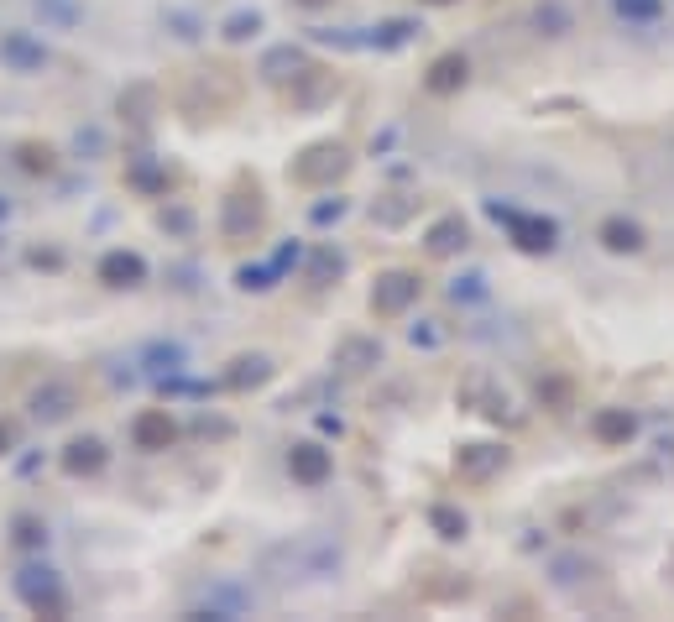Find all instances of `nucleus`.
<instances>
[{
  "label": "nucleus",
  "instance_id": "nucleus-7",
  "mask_svg": "<svg viewBox=\"0 0 674 622\" xmlns=\"http://www.w3.org/2000/svg\"><path fill=\"white\" fill-rule=\"evenodd\" d=\"M262 225V194H257V183H251V189H236L230 194V210H225V230L230 236H251V230Z\"/></svg>",
  "mask_w": 674,
  "mask_h": 622
},
{
  "label": "nucleus",
  "instance_id": "nucleus-20",
  "mask_svg": "<svg viewBox=\"0 0 674 622\" xmlns=\"http://www.w3.org/2000/svg\"><path fill=\"white\" fill-rule=\"evenodd\" d=\"M429 523L439 539H466V513L450 508V502H439V508H429Z\"/></svg>",
  "mask_w": 674,
  "mask_h": 622
},
{
  "label": "nucleus",
  "instance_id": "nucleus-1",
  "mask_svg": "<svg viewBox=\"0 0 674 622\" xmlns=\"http://www.w3.org/2000/svg\"><path fill=\"white\" fill-rule=\"evenodd\" d=\"M345 173H351V152L340 142H319L304 157H293V183H304V189H330Z\"/></svg>",
  "mask_w": 674,
  "mask_h": 622
},
{
  "label": "nucleus",
  "instance_id": "nucleus-30",
  "mask_svg": "<svg viewBox=\"0 0 674 622\" xmlns=\"http://www.w3.org/2000/svg\"><path fill=\"white\" fill-rule=\"evenodd\" d=\"M0 220H6V199H0Z\"/></svg>",
  "mask_w": 674,
  "mask_h": 622
},
{
  "label": "nucleus",
  "instance_id": "nucleus-29",
  "mask_svg": "<svg viewBox=\"0 0 674 622\" xmlns=\"http://www.w3.org/2000/svg\"><path fill=\"white\" fill-rule=\"evenodd\" d=\"M11 440H16V429H11V424H0V455L11 450Z\"/></svg>",
  "mask_w": 674,
  "mask_h": 622
},
{
  "label": "nucleus",
  "instance_id": "nucleus-2",
  "mask_svg": "<svg viewBox=\"0 0 674 622\" xmlns=\"http://www.w3.org/2000/svg\"><path fill=\"white\" fill-rule=\"evenodd\" d=\"M418 272H382L377 278V288H371V314L377 319H398V314H408L413 304H418Z\"/></svg>",
  "mask_w": 674,
  "mask_h": 622
},
{
  "label": "nucleus",
  "instance_id": "nucleus-18",
  "mask_svg": "<svg viewBox=\"0 0 674 622\" xmlns=\"http://www.w3.org/2000/svg\"><path fill=\"white\" fill-rule=\"evenodd\" d=\"M601 241H607V251H638V246H643V230H638L633 220L612 215L607 225H601Z\"/></svg>",
  "mask_w": 674,
  "mask_h": 622
},
{
  "label": "nucleus",
  "instance_id": "nucleus-13",
  "mask_svg": "<svg viewBox=\"0 0 674 622\" xmlns=\"http://www.w3.org/2000/svg\"><path fill=\"white\" fill-rule=\"evenodd\" d=\"M0 58H6L11 68H21V74H32V68L48 63V48H42V42H32L27 32H11L6 42H0Z\"/></svg>",
  "mask_w": 674,
  "mask_h": 622
},
{
  "label": "nucleus",
  "instance_id": "nucleus-16",
  "mask_svg": "<svg viewBox=\"0 0 674 622\" xmlns=\"http://www.w3.org/2000/svg\"><path fill=\"white\" fill-rule=\"evenodd\" d=\"M105 466V445L100 440H74L63 450V471H74V476H95Z\"/></svg>",
  "mask_w": 674,
  "mask_h": 622
},
{
  "label": "nucleus",
  "instance_id": "nucleus-22",
  "mask_svg": "<svg viewBox=\"0 0 674 622\" xmlns=\"http://www.w3.org/2000/svg\"><path fill=\"white\" fill-rule=\"evenodd\" d=\"M74 408V393L68 387H53V393H37V419H63Z\"/></svg>",
  "mask_w": 674,
  "mask_h": 622
},
{
  "label": "nucleus",
  "instance_id": "nucleus-19",
  "mask_svg": "<svg viewBox=\"0 0 674 622\" xmlns=\"http://www.w3.org/2000/svg\"><path fill=\"white\" fill-rule=\"evenodd\" d=\"M298 68H304V53H298V48H272V53L262 58V74L277 79V84H283L288 74H298Z\"/></svg>",
  "mask_w": 674,
  "mask_h": 622
},
{
  "label": "nucleus",
  "instance_id": "nucleus-3",
  "mask_svg": "<svg viewBox=\"0 0 674 622\" xmlns=\"http://www.w3.org/2000/svg\"><path fill=\"white\" fill-rule=\"evenodd\" d=\"M502 466H507V450L492 445V440H476V445L455 450V476L466 481V487H486L492 476H502Z\"/></svg>",
  "mask_w": 674,
  "mask_h": 622
},
{
  "label": "nucleus",
  "instance_id": "nucleus-6",
  "mask_svg": "<svg viewBox=\"0 0 674 622\" xmlns=\"http://www.w3.org/2000/svg\"><path fill=\"white\" fill-rule=\"evenodd\" d=\"M288 471H293V481H304V487H324L330 471H335V460H330V450H324V445H293Z\"/></svg>",
  "mask_w": 674,
  "mask_h": 622
},
{
  "label": "nucleus",
  "instance_id": "nucleus-28",
  "mask_svg": "<svg viewBox=\"0 0 674 622\" xmlns=\"http://www.w3.org/2000/svg\"><path fill=\"white\" fill-rule=\"evenodd\" d=\"M340 215H345V204H340V199H335V204H319V210H314V220H319V225H330V220H340Z\"/></svg>",
  "mask_w": 674,
  "mask_h": 622
},
{
  "label": "nucleus",
  "instance_id": "nucleus-14",
  "mask_svg": "<svg viewBox=\"0 0 674 622\" xmlns=\"http://www.w3.org/2000/svg\"><path fill=\"white\" fill-rule=\"evenodd\" d=\"M460 403H476V413H486V419H502V413H507V393H497L486 377H466Z\"/></svg>",
  "mask_w": 674,
  "mask_h": 622
},
{
  "label": "nucleus",
  "instance_id": "nucleus-11",
  "mask_svg": "<svg viewBox=\"0 0 674 622\" xmlns=\"http://www.w3.org/2000/svg\"><path fill=\"white\" fill-rule=\"evenodd\" d=\"M466 74H471V63L460 58V53H445V58H434V63H429L424 84L434 89V95H455V89L466 84Z\"/></svg>",
  "mask_w": 674,
  "mask_h": 622
},
{
  "label": "nucleus",
  "instance_id": "nucleus-26",
  "mask_svg": "<svg viewBox=\"0 0 674 622\" xmlns=\"http://www.w3.org/2000/svg\"><path fill=\"white\" fill-rule=\"evenodd\" d=\"M257 27H262V16H257V11H241V16H230V21H225V37H236V42H241V37H251Z\"/></svg>",
  "mask_w": 674,
  "mask_h": 622
},
{
  "label": "nucleus",
  "instance_id": "nucleus-5",
  "mask_svg": "<svg viewBox=\"0 0 674 622\" xmlns=\"http://www.w3.org/2000/svg\"><path fill=\"white\" fill-rule=\"evenodd\" d=\"M16 591H21V602H27L32 612H42V617H63V586H58L53 570H21Z\"/></svg>",
  "mask_w": 674,
  "mask_h": 622
},
{
  "label": "nucleus",
  "instance_id": "nucleus-25",
  "mask_svg": "<svg viewBox=\"0 0 674 622\" xmlns=\"http://www.w3.org/2000/svg\"><path fill=\"white\" fill-rule=\"evenodd\" d=\"M340 272H345V257H340V251H319V257H314V278H319V283L340 278Z\"/></svg>",
  "mask_w": 674,
  "mask_h": 622
},
{
  "label": "nucleus",
  "instance_id": "nucleus-10",
  "mask_svg": "<svg viewBox=\"0 0 674 622\" xmlns=\"http://www.w3.org/2000/svg\"><path fill=\"white\" fill-rule=\"evenodd\" d=\"M424 241H429V257H455V251L471 241V230H466V220H460V215H445V220L429 225Z\"/></svg>",
  "mask_w": 674,
  "mask_h": 622
},
{
  "label": "nucleus",
  "instance_id": "nucleus-23",
  "mask_svg": "<svg viewBox=\"0 0 674 622\" xmlns=\"http://www.w3.org/2000/svg\"><path fill=\"white\" fill-rule=\"evenodd\" d=\"M413 32H418L413 21H387V27H377V48H403Z\"/></svg>",
  "mask_w": 674,
  "mask_h": 622
},
{
  "label": "nucleus",
  "instance_id": "nucleus-24",
  "mask_svg": "<svg viewBox=\"0 0 674 622\" xmlns=\"http://www.w3.org/2000/svg\"><path fill=\"white\" fill-rule=\"evenodd\" d=\"M617 11L627 16V21H659V0H617Z\"/></svg>",
  "mask_w": 674,
  "mask_h": 622
},
{
  "label": "nucleus",
  "instance_id": "nucleus-21",
  "mask_svg": "<svg viewBox=\"0 0 674 622\" xmlns=\"http://www.w3.org/2000/svg\"><path fill=\"white\" fill-rule=\"evenodd\" d=\"M267 377H272V366H267L262 356H241L236 372H230V387H257V382H267Z\"/></svg>",
  "mask_w": 674,
  "mask_h": 622
},
{
  "label": "nucleus",
  "instance_id": "nucleus-9",
  "mask_svg": "<svg viewBox=\"0 0 674 622\" xmlns=\"http://www.w3.org/2000/svg\"><path fill=\"white\" fill-rule=\"evenodd\" d=\"M591 434H596L601 445H627L638 434V419L627 408H601L596 419H591Z\"/></svg>",
  "mask_w": 674,
  "mask_h": 622
},
{
  "label": "nucleus",
  "instance_id": "nucleus-12",
  "mask_svg": "<svg viewBox=\"0 0 674 622\" xmlns=\"http://www.w3.org/2000/svg\"><path fill=\"white\" fill-rule=\"evenodd\" d=\"M100 278H105L110 288H131V283L147 278V262L136 257V251H110V257L100 262Z\"/></svg>",
  "mask_w": 674,
  "mask_h": 622
},
{
  "label": "nucleus",
  "instance_id": "nucleus-17",
  "mask_svg": "<svg viewBox=\"0 0 674 622\" xmlns=\"http://www.w3.org/2000/svg\"><path fill=\"white\" fill-rule=\"evenodd\" d=\"M293 79H298L293 105H319V100L335 89V74H324V68H309V63H304V74H293Z\"/></svg>",
  "mask_w": 674,
  "mask_h": 622
},
{
  "label": "nucleus",
  "instance_id": "nucleus-8",
  "mask_svg": "<svg viewBox=\"0 0 674 622\" xmlns=\"http://www.w3.org/2000/svg\"><path fill=\"white\" fill-rule=\"evenodd\" d=\"M377 361H382V345L371 335H345L335 345V366H345V372H371Z\"/></svg>",
  "mask_w": 674,
  "mask_h": 622
},
{
  "label": "nucleus",
  "instance_id": "nucleus-15",
  "mask_svg": "<svg viewBox=\"0 0 674 622\" xmlns=\"http://www.w3.org/2000/svg\"><path fill=\"white\" fill-rule=\"evenodd\" d=\"M173 419H168V413H162V408H152V413H142V419H136V445H142V450H168L173 445Z\"/></svg>",
  "mask_w": 674,
  "mask_h": 622
},
{
  "label": "nucleus",
  "instance_id": "nucleus-4",
  "mask_svg": "<svg viewBox=\"0 0 674 622\" xmlns=\"http://www.w3.org/2000/svg\"><path fill=\"white\" fill-rule=\"evenodd\" d=\"M492 220L497 225H507L513 230V241L523 246V251H554V236H560V225L554 220H544V215H518V210H502V204H492Z\"/></svg>",
  "mask_w": 674,
  "mask_h": 622
},
{
  "label": "nucleus",
  "instance_id": "nucleus-31",
  "mask_svg": "<svg viewBox=\"0 0 674 622\" xmlns=\"http://www.w3.org/2000/svg\"><path fill=\"white\" fill-rule=\"evenodd\" d=\"M429 6H450V0H429Z\"/></svg>",
  "mask_w": 674,
  "mask_h": 622
},
{
  "label": "nucleus",
  "instance_id": "nucleus-27",
  "mask_svg": "<svg viewBox=\"0 0 674 622\" xmlns=\"http://www.w3.org/2000/svg\"><path fill=\"white\" fill-rule=\"evenodd\" d=\"M27 168H32V173H37V168L48 173V168H53V152H48V147H42V152H37V147H27Z\"/></svg>",
  "mask_w": 674,
  "mask_h": 622
}]
</instances>
